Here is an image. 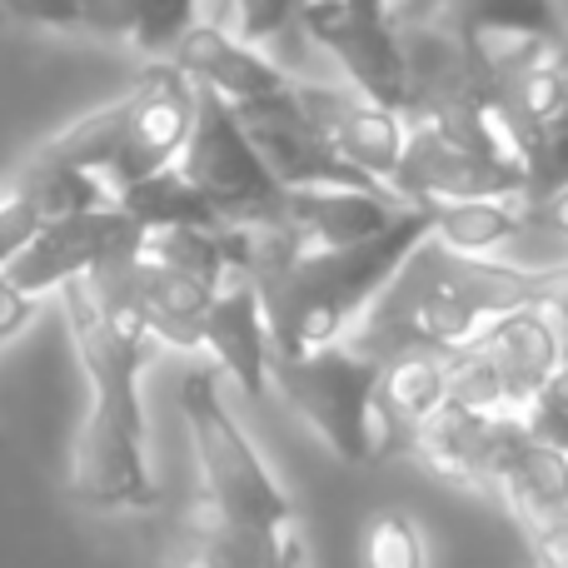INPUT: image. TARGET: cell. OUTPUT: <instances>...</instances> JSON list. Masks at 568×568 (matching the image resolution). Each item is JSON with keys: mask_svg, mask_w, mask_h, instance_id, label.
Segmentation results:
<instances>
[{"mask_svg": "<svg viewBox=\"0 0 568 568\" xmlns=\"http://www.w3.org/2000/svg\"><path fill=\"white\" fill-rule=\"evenodd\" d=\"M429 240V210L409 205L379 235L334 250H304L290 225L250 230L245 275L260 290L275 354H310L339 344L369 314L384 284L404 270V260Z\"/></svg>", "mask_w": 568, "mask_h": 568, "instance_id": "2", "label": "cell"}, {"mask_svg": "<svg viewBox=\"0 0 568 568\" xmlns=\"http://www.w3.org/2000/svg\"><path fill=\"white\" fill-rule=\"evenodd\" d=\"M60 304L90 379V409L70 454V499L100 514L155 509L160 484L150 474V424L140 404V374L155 354V339L135 320L105 310L85 280L60 284Z\"/></svg>", "mask_w": 568, "mask_h": 568, "instance_id": "1", "label": "cell"}, {"mask_svg": "<svg viewBox=\"0 0 568 568\" xmlns=\"http://www.w3.org/2000/svg\"><path fill=\"white\" fill-rule=\"evenodd\" d=\"M524 424L514 419H489L474 414L464 404L444 399L429 419L414 429L409 449L424 459V469L444 484H464V489H494L504 474V464L514 459V449L524 444Z\"/></svg>", "mask_w": 568, "mask_h": 568, "instance_id": "12", "label": "cell"}, {"mask_svg": "<svg viewBox=\"0 0 568 568\" xmlns=\"http://www.w3.org/2000/svg\"><path fill=\"white\" fill-rule=\"evenodd\" d=\"M270 384L344 464H379L404 449V434L379 409V359L349 339L310 354H275Z\"/></svg>", "mask_w": 568, "mask_h": 568, "instance_id": "5", "label": "cell"}, {"mask_svg": "<svg viewBox=\"0 0 568 568\" xmlns=\"http://www.w3.org/2000/svg\"><path fill=\"white\" fill-rule=\"evenodd\" d=\"M364 568H429L419 524L399 509L374 514L364 524Z\"/></svg>", "mask_w": 568, "mask_h": 568, "instance_id": "25", "label": "cell"}, {"mask_svg": "<svg viewBox=\"0 0 568 568\" xmlns=\"http://www.w3.org/2000/svg\"><path fill=\"white\" fill-rule=\"evenodd\" d=\"M140 245H145V230L110 200V205H90V210H70V215H55V220H40L36 235L10 255V265L0 275L26 294H45V290H60V284L95 275V270L135 255Z\"/></svg>", "mask_w": 568, "mask_h": 568, "instance_id": "8", "label": "cell"}, {"mask_svg": "<svg viewBox=\"0 0 568 568\" xmlns=\"http://www.w3.org/2000/svg\"><path fill=\"white\" fill-rule=\"evenodd\" d=\"M534 559H539V568H568V519H559L554 529L534 534Z\"/></svg>", "mask_w": 568, "mask_h": 568, "instance_id": "29", "label": "cell"}, {"mask_svg": "<svg viewBox=\"0 0 568 568\" xmlns=\"http://www.w3.org/2000/svg\"><path fill=\"white\" fill-rule=\"evenodd\" d=\"M444 399H449V354L404 349L379 364V409L389 414V424L404 434V444L414 439V429H419Z\"/></svg>", "mask_w": 568, "mask_h": 568, "instance_id": "21", "label": "cell"}, {"mask_svg": "<svg viewBox=\"0 0 568 568\" xmlns=\"http://www.w3.org/2000/svg\"><path fill=\"white\" fill-rule=\"evenodd\" d=\"M524 220H529V230H549V235L568 240V185L544 200H524Z\"/></svg>", "mask_w": 568, "mask_h": 568, "instance_id": "28", "label": "cell"}, {"mask_svg": "<svg viewBox=\"0 0 568 568\" xmlns=\"http://www.w3.org/2000/svg\"><path fill=\"white\" fill-rule=\"evenodd\" d=\"M180 414H185L190 449L200 464L205 519L250 534H275V539L300 534V514H294L290 494L230 414L215 369H190L180 379Z\"/></svg>", "mask_w": 568, "mask_h": 568, "instance_id": "4", "label": "cell"}, {"mask_svg": "<svg viewBox=\"0 0 568 568\" xmlns=\"http://www.w3.org/2000/svg\"><path fill=\"white\" fill-rule=\"evenodd\" d=\"M394 195L409 205H439V200H484V195H519L524 200V170L499 165V160L469 150L439 130L434 120H409L399 170L389 180Z\"/></svg>", "mask_w": 568, "mask_h": 568, "instance_id": "10", "label": "cell"}, {"mask_svg": "<svg viewBox=\"0 0 568 568\" xmlns=\"http://www.w3.org/2000/svg\"><path fill=\"white\" fill-rule=\"evenodd\" d=\"M200 0H85V30L105 40H130L155 60H170L190 26Z\"/></svg>", "mask_w": 568, "mask_h": 568, "instance_id": "19", "label": "cell"}, {"mask_svg": "<svg viewBox=\"0 0 568 568\" xmlns=\"http://www.w3.org/2000/svg\"><path fill=\"white\" fill-rule=\"evenodd\" d=\"M568 185V105L524 140V200H544Z\"/></svg>", "mask_w": 568, "mask_h": 568, "instance_id": "24", "label": "cell"}, {"mask_svg": "<svg viewBox=\"0 0 568 568\" xmlns=\"http://www.w3.org/2000/svg\"><path fill=\"white\" fill-rule=\"evenodd\" d=\"M240 125H245L250 145L260 150V160L270 165V175L284 190H389L379 180H369L364 170H354L329 140L320 135L310 115L294 100V75L290 85L275 90L265 100L235 105Z\"/></svg>", "mask_w": 568, "mask_h": 568, "instance_id": "9", "label": "cell"}, {"mask_svg": "<svg viewBox=\"0 0 568 568\" xmlns=\"http://www.w3.org/2000/svg\"><path fill=\"white\" fill-rule=\"evenodd\" d=\"M30 314H36V294L16 290V284L0 275V344L16 339V334L30 324ZM0 449H6V434H0Z\"/></svg>", "mask_w": 568, "mask_h": 568, "instance_id": "27", "label": "cell"}, {"mask_svg": "<svg viewBox=\"0 0 568 568\" xmlns=\"http://www.w3.org/2000/svg\"><path fill=\"white\" fill-rule=\"evenodd\" d=\"M280 568H304V554H300V559H290V564H280Z\"/></svg>", "mask_w": 568, "mask_h": 568, "instance_id": "30", "label": "cell"}, {"mask_svg": "<svg viewBox=\"0 0 568 568\" xmlns=\"http://www.w3.org/2000/svg\"><path fill=\"white\" fill-rule=\"evenodd\" d=\"M170 65L185 70L190 85L215 90L230 105H250V100H265L290 85V75L260 45H250L245 36H235L225 26H200V20L170 50Z\"/></svg>", "mask_w": 568, "mask_h": 568, "instance_id": "16", "label": "cell"}, {"mask_svg": "<svg viewBox=\"0 0 568 568\" xmlns=\"http://www.w3.org/2000/svg\"><path fill=\"white\" fill-rule=\"evenodd\" d=\"M404 210H409V200L394 190H290L284 225L300 235L304 250H334L379 235Z\"/></svg>", "mask_w": 568, "mask_h": 568, "instance_id": "17", "label": "cell"}, {"mask_svg": "<svg viewBox=\"0 0 568 568\" xmlns=\"http://www.w3.org/2000/svg\"><path fill=\"white\" fill-rule=\"evenodd\" d=\"M115 205L125 210L145 235H155V230H220L225 225V220L210 210V200L200 195L175 165H165V170H155V175L125 185L115 195Z\"/></svg>", "mask_w": 568, "mask_h": 568, "instance_id": "22", "label": "cell"}, {"mask_svg": "<svg viewBox=\"0 0 568 568\" xmlns=\"http://www.w3.org/2000/svg\"><path fill=\"white\" fill-rule=\"evenodd\" d=\"M394 30H439L464 45H559V0H389Z\"/></svg>", "mask_w": 568, "mask_h": 568, "instance_id": "13", "label": "cell"}, {"mask_svg": "<svg viewBox=\"0 0 568 568\" xmlns=\"http://www.w3.org/2000/svg\"><path fill=\"white\" fill-rule=\"evenodd\" d=\"M429 210V240L459 255H494L499 245L529 230L519 195H484V200H439Z\"/></svg>", "mask_w": 568, "mask_h": 568, "instance_id": "20", "label": "cell"}, {"mask_svg": "<svg viewBox=\"0 0 568 568\" xmlns=\"http://www.w3.org/2000/svg\"><path fill=\"white\" fill-rule=\"evenodd\" d=\"M304 554L300 534H250V529H230V524L200 519L195 544L175 568H280Z\"/></svg>", "mask_w": 568, "mask_h": 568, "instance_id": "23", "label": "cell"}, {"mask_svg": "<svg viewBox=\"0 0 568 568\" xmlns=\"http://www.w3.org/2000/svg\"><path fill=\"white\" fill-rule=\"evenodd\" d=\"M0 16L45 30H85V0H0Z\"/></svg>", "mask_w": 568, "mask_h": 568, "instance_id": "26", "label": "cell"}, {"mask_svg": "<svg viewBox=\"0 0 568 568\" xmlns=\"http://www.w3.org/2000/svg\"><path fill=\"white\" fill-rule=\"evenodd\" d=\"M294 100L300 110L320 125V135L349 160L354 170H364L369 180L389 185L404 155V135L409 120L399 110L379 105L374 95H364L359 85H329V80H294Z\"/></svg>", "mask_w": 568, "mask_h": 568, "instance_id": "11", "label": "cell"}, {"mask_svg": "<svg viewBox=\"0 0 568 568\" xmlns=\"http://www.w3.org/2000/svg\"><path fill=\"white\" fill-rule=\"evenodd\" d=\"M200 349L215 354V364L250 399H265L270 394L275 344H270L265 304H260V290L250 284V275H235L230 284H220V294L205 310V324H200Z\"/></svg>", "mask_w": 568, "mask_h": 568, "instance_id": "15", "label": "cell"}, {"mask_svg": "<svg viewBox=\"0 0 568 568\" xmlns=\"http://www.w3.org/2000/svg\"><path fill=\"white\" fill-rule=\"evenodd\" d=\"M300 30L344 70L349 85L404 115L409 65L389 20V0H300Z\"/></svg>", "mask_w": 568, "mask_h": 568, "instance_id": "7", "label": "cell"}, {"mask_svg": "<svg viewBox=\"0 0 568 568\" xmlns=\"http://www.w3.org/2000/svg\"><path fill=\"white\" fill-rule=\"evenodd\" d=\"M464 349H474L499 374V384L514 399V414H519L524 404L549 384V374L568 359V334H564V324L554 320L549 304H529V310L489 320L479 329V339L464 344Z\"/></svg>", "mask_w": 568, "mask_h": 568, "instance_id": "14", "label": "cell"}, {"mask_svg": "<svg viewBox=\"0 0 568 568\" xmlns=\"http://www.w3.org/2000/svg\"><path fill=\"white\" fill-rule=\"evenodd\" d=\"M190 120H195L190 75L180 65H170V60H155L120 100L90 110L85 120H75L55 140H45L36 155L70 170H85L110 195H120L135 180L175 165L180 150H185Z\"/></svg>", "mask_w": 568, "mask_h": 568, "instance_id": "3", "label": "cell"}, {"mask_svg": "<svg viewBox=\"0 0 568 568\" xmlns=\"http://www.w3.org/2000/svg\"><path fill=\"white\" fill-rule=\"evenodd\" d=\"M175 170L210 200V210L225 225H235V230L284 225L290 190L270 175L260 150L250 145L235 105L205 85H195V120H190V135H185Z\"/></svg>", "mask_w": 568, "mask_h": 568, "instance_id": "6", "label": "cell"}, {"mask_svg": "<svg viewBox=\"0 0 568 568\" xmlns=\"http://www.w3.org/2000/svg\"><path fill=\"white\" fill-rule=\"evenodd\" d=\"M494 494L509 504V514L524 524L529 539L554 529L559 519H568V454L534 439V434H524V444L504 464Z\"/></svg>", "mask_w": 568, "mask_h": 568, "instance_id": "18", "label": "cell"}]
</instances>
